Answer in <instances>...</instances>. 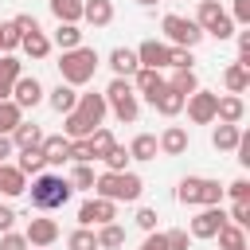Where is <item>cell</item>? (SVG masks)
I'll use <instances>...</instances> for the list:
<instances>
[{
	"label": "cell",
	"mask_w": 250,
	"mask_h": 250,
	"mask_svg": "<svg viewBox=\"0 0 250 250\" xmlns=\"http://www.w3.org/2000/svg\"><path fill=\"white\" fill-rule=\"evenodd\" d=\"M137 4H141V8H152V4H156V0H137Z\"/></svg>",
	"instance_id": "obj_58"
},
{
	"label": "cell",
	"mask_w": 250,
	"mask_h": 250,
	"mask_svg": "<svg viewBox=\"0 0 250 250\" xmlns=\"http://www.w3.org/2000/svg\"><path fill=\"white\" fill-rule=\"evenodd\" d=\"M23 238H27V246H51L59 238V223L55 219H31L27 230H23Z\"/></svg>",
	"instance_id": "obj_11"
},
{
	"label": "cell",
	"mask_w": 250,
	"mask_h": 250,
	"mask_svg": "<svg viewBox=\"0 0 250 250\" xmlns=\"http://www.w3.org/2000/svg\"><path fill=\"white\" fill-rule=\"evenodd\" d=\"M0 191H4L8 199L23 195V191H27V176H23L16 164H0Z\"/></svg>",
	"instance_id": "obj_18"
},
{
	"label": "cell",
	"mask_w": 250,
	"mask_h": 250,
	"mask_svg": "<svg viewBox=\"0 0 250 250\" xmlns=\"http://www.w3.org/2000/svg\"><path fill=\"white\" fill-rule=\"evenodd\" d=\"M4 98H12V86H4V82H0V102H4Z\"/></svg>",
	"instance_id": "obj_57"
},
{
	"label": "cell",
	"mask_w": 250,
	"mask_h": 250,
	"mask_svg": "<svg viewBox=\"0 0 250 250\" xmlns=\"http://www.w3.org/2000/svg\"><path fill=\"white\" fill-rule=\"evenodd\" d=\"M20 47H23V55H31V59H47V55H51V39H47L39 27H35V31H23Z\"/></svg>",
	"instance_id": "obj_27"
},
{
	"label": "cell",
	"mask_w": 250,
	"mask_h": 250,
	"mask_svg": "<svg viewBox=\"0 0 250 250\" xmlns=\"http://www.w3.org/2000/svg\"><path fill=\"white\" fill-rule=\"evenodd\" d=\"M20 39H23V31L8 20V23H0V51H16L20 47Z\"/></svg>",
	"instance_id": "obj_40"
},
{
	"label": "cell",
	"mask_w": 250,
	"mask_h": 250,
	"mask_svg": "<svg viewBox=\"0 0 250 250\" xmlns=\"http://www.w3.org/2000/svg\"><path fill=\"white\" fill-rule=\"evenodd\" d=\"M66 180H70V188H82V191H94V168H90V164H74Z\"/></svg>",
	"instance_id": "obj_38"
},
{
	"label": "cell",
	"mask_w": 250,
	"mask_h": 250,
	"mask_svg": "<svg viewBox=\"0 0 250 250\" xmlns=\"http://www.w3.org/2000/svg\"><path fill=\"white\" fill-rule=\"evenodd\" d=\"M62 117H66V121H62V137H66V141H82V137H90V133L98 129V125H90L78 109H70V113H62Z\"/></svg>",
	"instance_id": "obj_24"
},
{
	"label": "cell",
	"mask_w": 250,
	"mask_h": 250,
	"mask_svg": "<svg viewBox=\"0 0 250 250\" xmlns=\"http://www.w3.org/2000/svg\"><path fill=\"white\" fill-rule=\"evenodd\" d=\"M51 47H59V51L82 47V31H78V23H59V27H55V35H51Z\"/></svg>",
	"instance_id": "obj_29"
},
{
	"label": "cell",
	"mask_w": 250,
	"mask_h": 250,
	"mask_svg": "<svg viewBox=\"0 0 250 250\" xmlns=\"http://www.w3.org/2000/svg\"><path fill=\"white\" fill-rule=\"evenodd\" d=\"M20 121H23V109H20L12 98H4V102H0V133H12Z\"/></svg>",
	"instance_id": "obj_36"
},
{
	"label": "cell",
	"mask_w": 250,
	"mask_h": 250,
	"mask_svg": "<svg viewBox=\"0 0 250 250\" xmlns=\"http://www.w3.org/2000/svg\"><path fill=\"white\" fill-rule=\"evenodd\" d=\"M230 223H238V227H246L250 223V199H234V207H230V215H227Z\"/></svg>",
	"instance_id": "obj_45"
},
{
	"label": "cell",
	"mask_w": 250,
	"mask_h": 250,
	"mask_svg": "<svg viewBox=\"0 0 250 250\" xmlns=\"http://www.w3.org/2000/svg\"><path fill=\"white\" fill-rule=\"evenodd\" d=\"M242 113H246V102H242V94H223V98L215 102V121L238 125V121H242Z\"/></svg>",
	"instance_id": "obj_14"
},
{
	"label": "cell",
	"mask_w": 250,
	"mask_h": 250,
	"mask_svg": "<svg viewBox=\"0 0 250 250\" xmlns=\"http://www.w3.org/2000/svg\"><path fill=\"white\" fill-rule=\"evenodd\" d=\"M137 62H141V66H152V70H160V66H168V43H156V39H145V43L137 47Z\"/></svg>",
	"instance_id": "obj_15"
},
{
	"label": "cell",
	"mask_w": 250,
	"mask_h": 250,
	"mask_svg": "<svg viewBox=\"0 0 250 250\" xmlns=\"http://www.w3.org/2000/svg\"><path fill=\"white\" fill-rule=\"evenodd\" d=\"M66 246H70V250H98V234H94L90 227H78V230L66 238Z\"/></svg>",
	"instance_id": "obj_39"
},
{
	"label": "cell",
	"mask_w": 250,
	"mask_h": 250,
	"mask_svg": "<svg viewBox=\"0 0 250 250\" xmlns=\"http://www.w3.org/2000/svg\"><path fill=\"white\" fill-rule=\"evenodd\" d=\"M39 148H43V160H47V164H62V160H70V141H66L62 133H59V137H43Z\"/></svg>",
	"instance_id": "obj_21"
},
{
	"label": "cell",
	"mask_w": 250,
	"mask_h": 250,
	"mask_svg": "<svg viewBox=\"0 0 250 250\" xmlns=\"http://www.w3.org/2000/svg\"><path fill=\"white\" fill-rule=\"evenodd\" d=\"M215 102H219V94L195 90V94L184 98V109H188V117H191L195 125H211V121H215Z\"/></svg>",
	"instance_id": "obj_8"
},
{
	"label": "cell",
	"mask_w": 250,
	"mask_h": 250,
	"mask_svg": "<svg viewBox=\"0 0 250 250\" xmlns=\"http://www.w3.org/2000/svg\"><path fill=\"white\" fill-rule=\"evenodd\" d=\"M215 203H223V188H219V180H203V188H199V207H215Z\"/></svg>",
	"instance_id": "obj_43"
},
{
	"label": "cell",
	"mask_w": 250,
	"mask_h": 250,
	"mask_svg": "<svg viewBox=\"0 0 250 250\" xmlns=\"http://www.w3.org/2000/svg\"><path fill=\"white\" fill-rule=\"evenodd\" d=\"M113 219H117V203L113 199L94 195V199H86L78 207V227H102V223H113Z\"/></svg>",
	"instance_id": "obj_7"
},
{
	"label": "cell",
	"mask_w": 250,
	"mask_h": 250,
	"mask_svg": "<svg viewBox=\"0 0 250 250\" xmlns=\"http://www.w3.org/2000/svg\"><path fill=\"white\" fill-rule=\"evenodd\" d=\"M156 219H160V215H156L152 207H141V211H137V227H141V230H156Z\"/></svg>",
	"instance_id": "obj_49"
},
{
	"label": "cell",
	"mask_w": 250,
	"mask_h": 250,
	"mask_svg": "<svg viewBox=\"0 0 250 250\" xmlns=\"http://www.w3.org/2000/svg\"><path fill=\"white\" fill-rule=\"evenodd\" d=\"M156 137L152 133H137L133 145H129V160H156Z\"/></svg>",
	"instance_id": "obj_30"
},
{
	"label": "cell",
	"mask_w": 250,
	"mask_h": 250,
	"mask_svg": "<svg viewBox=\"0 0 250 250\" xmlns=\"http://www.w3.org/2000/svg\"><path fill=\"white\" fill-rule=\"evenodd\" d=\"M70 160H74V164H90V160H94L90 148H86V137H82V141H70Z\"/></svg>",
	"instance_id": "obj_48"
},
{
	"label": "cell",
	"mask_w": 250,
	"mask_h": 250,
	"mask_svg": "<svg viewBox=\"0 0 250 250\" xmlns=\"http://www.w3.org/2000/svg\"><path fill=\"white\" fill-rule=\"evenodd\" d=\"M199 188H203V176H184L180 188H176V199L180 203H199Z\"/></svg>",
	"instance_id": "obj_37"
},
{
	"label": "cell",
	"mask_w": 250,
	"mask_h": 250,
	"mask_svg": "<svg viewBox=\"0 0 250 250\" xmlns=\"http://www.w3.org/2000/svg\"><path fill=\"white\" fill-rule=\"evenodd\" d=\"M215 238H219V250H242V246H246V227H238V223L227 219Z\"/></svg>",
	"instance_id": "obj_26"
},
{
	"label": "cell",
	"mask_w": 250,
	"mask_h": 250,
	"mask_svg": "<svg viewBox=\"0 0 250 250\" xmlns=\"http://www.w3.org/2000/svg\"><path fill=\"white\" fill-rule=\"evenodd\" d=\"M156 148H160L164 156H184V152H188V129H180V125H168V129L160 133Z\"/></svg>",
	"instance_id": "obj_16"
},
{
	"label": "cell",
	"mask_w": 250,
	"mask_h": 250,
	"mask_svg": "<svg viewBox=\"0 0 250 250\" xmlns=\"http://www.w3.org/2000/svg\"><path fill=\"white\" fill-rule=\"evenodd\" d=\"M12 223H16V211H12L8 203H0V234H4V230H12Z\"/></svg>",
	"instance_id": "obj_54"
},
{
	"label": "cell",
	"mask_w": 250,
	"mask_h": 250,
	"mask_svg": "<svg viewBox=\"0 0 250 250\" xmlns=\"http://www.w3.org/2000/svg\"><path fill=\"white\" fill-rule=\"evenodd\" d=\"M12 102H16L20 109H35V105L43 102V82H39L35 74H20V78L12 82Z\"/></svg>",
	"instance_id": "obj_10"
},
{
	"label": "cell",
	"mask_w": 250,
	"mask_h": 250,
	"mask_svg": "<svg viewBox=\"0 0 250 250\" xmlns=\"http://www.w3.org/2000/svg\"><path fill=\"white\" fill-rule=\"evenodd\" d=\"M51 16L59 23H78L82 20V0H51Z\"/></svg>",
	"instance_id": "obj_34"
},
{
	"label": "cell",
	"mask_w": 250,
	"mask_h": 250,
	"mask_svg": "<svg viewBox=\"0 0 250 250\" xmlns=\"http://www.w3.org/2000/svg\"><path fill=\"white\" fill-rule=\"evenodd\" d=\"M8 137H12V145H16V148H35V145L43 141V129H39L35 121H20Z\"/></svg>",
	"instance_id": "obj_25"
},
{
	"label": "cell",
	"mask_w": 250,
	"mask_h": 250,
	"mask_svg": "<svg viewBox=\"0 0 250 250\" xmlns=\"http://www.w3.org/2000/svg\"><path fill=\"white\" fill-rule=\"evenodd\" d=\"M141 250H168V242H164V234H160V230H148V238L141 242Z\"/></svg>",
	"instance_id": "obj_53"
},
{
	"label": "cell",
	"mask_w": 250,
	"mask_h": 250,
	"mask_svg": "<svg viewBox=\"0 0 250 250\" xmlns=\"http://www.w3.org/2000/svg\"><path fill=\"white\" fill-rule=\"evenodd\" d=\"M113 145H117V141H113V133H109V129H102V125H98V129L86 137V148H90V156H94V160H102V156H105Z\"/></svg>",
	"instance_id": "obj_31"
},
{
	"label": "cell",
	"mask_w": 250,
	"mask_h": 250,
	"mask_svg": "<svg viewBox=\"0 0 250 250\" xmlns=\"http://www.w3.org/2000/svg\"><path fill=\"white\" fill-rule=\"evenodd\" d=\"M168 86H172L176 94H184V98H188V94H195V90H199V78H195V70L188 66V70H172Z\"/></svg>",
	"instance_id": "obj_35"
},
{
	"label": "cell",
	"mask_w": 250,
	"mask_h": 250,
	"mask_svg": "<svg viewBox=\"0 0 250 250\" xmlns=\"http://www.w3.org/2000/svg\"><path fill=\"white\" fill-rule=\"evenodd\" d=\"M160 86H164V78H160V70H152V66H141V70L133 74V90L145 94V102H152V98L160 94Z\"/></svg>",
	"instance_id": "obj_17"
},
{
	"label": "cell",
	"mask_w": 250,
	"mask_h": 250,
	"mask_svg": "<svg viewBox=\"0 0 250 250\" xmlns=\"http://www.w3.org/2000/svg\"><path fill=\"white\" fill-rule=\"evenodd\" d=\"M43 164H47V160H43V148H39V145H35V148H20L16 168H20L23 176H39V172H43Z\"/></svg>",
	"instance_id": "obj_32"
},
{
	"label": "cell",
	"mask_w": 250,
	"mask_h": 250,
	"mask_svg": "<svg viewBox=\"0 0 250 250\" xmlns=\"http://www.w3.org/2000/svg\"><path fill=\"white\" fill-rule=\"evenodd\" d=\"M164 242H168V250H188V242H191V234L176 227V230H168V234H164Z\"/></svg>",
	"instance_id": "obj_46"
},
{
	"label": "cell",
	"mask_w": 250,
	"mask_h": 250,
	"mask_svg": "<svg viewBox=\"0 0 250 250\" xmlns=\"http://www.w3.org/2000/svg\"><path fill=\"white\" fill-rule=\"evenodd\" d=\"M47 102H51V109H55V113H70V109L78 105V90H74V86H66V82H59V86L47 94Z\"/></svg>",
	"instance_id": "obj_23"
},
{
	"label": "cell",
	"mask_w": 250,
	"mask_h": 250,
	"mask_svg": "<svg viewBox=\"0 0 250 250\" xmlns=\"http://www.w3.org/2000/svg\"><path fill=\"white\" fill-rule=\"evenodd\" d=\"M109 66H113V78H133V74L141 70L133 47H113V51H109Z\"/></svg>",
	"instance_id": "obj_12"
},
{
	"label": "cell",
	"mask_w": 250,
	"mask_h": 250,
	"mask_svg": "<svg viewBox=\"0 0 250 250\" xmlns=\"http://www.w3.org/2000/svg\"><path fill=\"white\" fill-rule=\"evenodd\" d=\"M195 23L203 27V35H215V39H230L234 35V20H230V12L219 8V0H199Z\"/></svg>",
	"instance_id": "obj_5"
},
{
	"label": "cell",
	"mask_w": 250,
	"mask_h": 250,
	"mask_svg": "<svg viewBox=\"0 0 250 250\" xmlns=\"http://www.w3.org/2000/svg\"><path fill=\"white\" fill-rule=\"evenodd\" d=\"M238 141H242V129H238V125H227V121H219V129L211 133V145H215L219 152H234Z\"/></svg>",
	"instance_id": "obj_28"
},
{
	"label": "cell",
	"mask_w": 250,
	"mask_h": 250,
	"mask_svg": "<svg viewBox=\"0 0 250 250\" xmlns=\"http://www.w3.org/2000/svg\"><path fill=\"white\" fill-rule=\"evenodd\" d=\"M230 20H234V23H250V0H234Z\"/></svg>",
	"instance_id": "obj_52"
},
{
	"label": "cell",
	"mask_w": 250,
	"mask_h": 250,
	"mask_svg": "<svg viewBox=\"0 0 250 250\" xmlns=\"http://www.w3.org/2000/svg\"><path fill=\"white\" fill-rule=\"evenodd\" d=\"M148 105H152L156 113H164V117H176V113L184 109V94H176V90H172V86L164 82V86H160V94H156V98H152Z\"/></svg>",
	"instance_id": "obj_20"
},
{
	"label": "cell",
	"mask_w": 250,
	"mask_h": 250,
	"mask_svg": "<svg viewBox=\"0 0 250 250\" xmlns=\"http://www.w3.org/2000/svg\"><path fill=\"white\" fill-rule=\"evenodd\" d=\"M160 27H164V35H168L172 47H195L203 39V27L195 20H184V16H164Z\"/></svg>",
	"instance_id": "obj_6"
},
{
	"label": "cell",
	"mask_w": 250,
	"mask_h": 250,
	"mask_svg": "<svg viewBox=\"0 0 250 250\" xmlns=\"http://www.w3.org/2000/svg\"><path fill=\"white\" fill-rule=\"evenodd\" d=\"M223 223H227V211H223V203H215V207H203V211L191 219L188 234H191V238H215Z\"/></svg>",
	"instance_id": "obj_9"
},
{
	"label": "cell",
	"mask_w": 250,
	"mask_h": 250,
	"mask_svg": "<svg viewBox=\"0 0 250 250\" xmlns=\"http://www.w3.org/2000/svg\"><path fill=\"white\" fill-rule=\"evenodd\" d=\"M0 250H27V238L16 234V230H4L0 234Z\"/></svg>",
	"instance_id": "obj_47"
},
{
	"label": "cell",
	"mask_w": 250,
	"mask_h": 250,
	"mask_svg": "<svg viewBox=\"0 0 250 250\" xmlns=\"http://www.w3.org/2000/svg\"><path fill=\"white\" fill-rule=\"evenodd\" d=\"M223 86H227V94H246V86H250V66L230 62V66L223 70Z\"/></svg>",
	"instance_id": "obj_22"
},
{
	"label": "cell",
	"mask_w": 250,
	"mask_h": 250,
	"mask_svg": "<svg viewBox=\"0 0 250 250\" xmlns=\"http://www.w3.org/2000/svg\"><path fill=\"white\" fill-rule=\"evenodd\" d=\"M223 191H230V199H250V180H234V184L223 188Z\"/></svg>",
	"instance_id": "obj_51"
},
{
	"label": "cell",
	"mask_w": 250,
	"mask_h": 250,
	"mask_svg": "<svg viewBox=\"0 0 250 250\" xmlns=\"http://www.w3.org/2000/svg\"><path fill=\"white\" fill-rule=\"evenodd\" d=\"M105 172H125V164H129V148H121V145H113L105 156Z\"/></svg>",
	"instance_id": "obj_42"
},
{
	"label": "cell",
	"mask_w": 250,
	"mask_h": 250,
	"mask_svg": "<svg viewBox=\"0 0 250 250\" xmlns=\"http://www.w3.org/2000/svg\"><path fill=\"white\" fill-rule=\"evenodd\" d=\"M20 74H23V70H20V59H16V55H4V59H0V82L12 86Z\"/></svg>",
	"instance_id": "obj_44"
},
{
	"label": "cell",
	"mask_w": 250,
	"mask_h": 250,
	"mask_svg": "<svg viewBox=\"0 0 250 250\" xmlns=\"http://www.w3.org/2000/svg\"><path fill=\"white\" fill-rule=\"evenodd\" d=\"M238 62L250 66V31H238Z\"/></svg>",
	"instance_id": "obj_50"
},
{
	"label": "cell",
	"mask_w": 250,
	"mask_h": 250,
	"mask_svg": "<svg viewBox=\"0 0 250 250\" xmlns=\"http://www.w3.org/2000/svg\"><path fill=\"white\" fill-rule=\"evenodd\" d=\"M90 125H102L105 121V113H109V105H105V94H78V105H74Z\"/></svg>",
	"instance_id": "obj_13"
},
{
	"label": "cell",
	"mask_w": 250,
	"mask_h": 250,
	"mask_svg": "<svg viewBox=\"0 0 250 250\" xmlns=\"http://www.w3.org/2000/svg\"><path fill=\"white\" fill-rule=\"evenodd\" d=\"M82 20L94 27H109L113 23V4L109 0H82Z\"/></svg>",
	"instance_id": "obj_19"
},
{
	"label": "cell",
	"mask_w": 250,
	"mask_h": 250,
	"mask_svg": "<svg viewBox=\"0 0 250 250\" xmlns=\"http://www.w3.org/2000/svg\"><path fill=\"white\" fill-rule=\"evenodd\" d=\"M242 250H246V246H242Z\"/></svg>",
	"instance_id": "obj_60"
},
{
	"label": "cell",
	"mask_w": 250,
	"mask_h": 250,
	"mask_svg": "<svg viewBox=\"0 0 250 250\" xmlns=\"http://www.w3.org/2000/svg\"><path fill=\"white\" fill-rule=\"evenodd\" d=\"M27 195H31V207H39V211H59V207H66V203H70L74 188H70V180H66V176L39 172V176L31 180Z\"/></svg>",
	"instance_id": "obj_1"
},
{
	"label": "cell",
	"mask_w": 250,
	"mask_h": 250,
	"mask_svg": "<svg viewBox=\"0 0 250 250\" xmlns=\"http://www.w3.org/2000/svg\"><path fill=\"white\" fill-rule=\"evenodd\" d=\"M12 23H16L20 31H35V27H39V23H35V16H16Z\"/></svg>",
	"instance_id": "obj_55"
},
{
	"label": "cell",
	"mask_w": 250,
	"mask_h": 250,
	"mask_svg": "<svg viewBox=\"0 0 250 250\" xmlns=\"http://www.w3.org/2000/svg\"><path fill=\"white\" fill-rule=\"evenodd\" d=\"M94 70H98V51L94 47H70L59 59V74H62L66 86H86L94 78Z\"/></svg>",
	"instance_id": "obj_3"
},
{
	"label": "cell",
	"mask_w": 250,
	"mask_h": 250,
	"mask_svg": "<svg viewBox=\"0 0 250 250\" xmlns=\"http://www.w3.org/2000/svg\"><path fill=\"white\" fill-rule=\"evenodd\" d=\"M117 246H125V227L102 223L98 227V250H117Z\"/></svg>",
	"instance_id": "obj_33"
},
{
	"label": "cell",
	"mask_w": 250,
	"mask_h": 250,
	"mask_svg": "<svg viewBox=\"0 0 250 250\" xmlns=\"http://www.w3.org/2000/svg\"><path fill=\"white\" fill-rule=\"evenodd\" d=\"M191 62H195V59H191V47H172V43H168V66H172V70H188Z\"/></svg>",
	"instance_id": "obj_41"
},
{
	"label": "cell",
	"mask_w": 250,
	"mask_h": 250,
	"mask_svg": "<svg viewBox=\"0 0 250 250\" xmlns=\"http://www.w3.org/2000/svg\"><path fill=\"white\" fill-rule=\"evenodd\" d=\"M94 191L102 199H113V203H133V199H141L145 180L129 168L125 172H102V176H94Z\"/></svg>",
	"instance_id": "obj_2"
},
{
	"label": "cell",
	"mask_w": 250,
	"mask_h": 250,
	"mask_svg": "<svg viewBox=\"0 0 250 250\" xmlns=\"http://www.w3.org/2000/svg\"><path fill=\"white\" fill-rule=\"evenodd\" d=\"M105 105L113 109L117 121H137V113H141V102H137V90L129 78H113L105 86Z\"/></svg>",
	"instance_id": "obj_4"
},
{
	"label": "cell",
	"mask_w": 250,
	"mask_h": 250,
	"mask_svg": "<svg viewBox=\"0 0 250 250\" xmlns=\"http://www.w3.org/2000/svg\"><path fill=\"white\" fill-rule=\"evenodd\" d=\"M12 148H16V145H12V137H8V133H0V164H4V156H12Z\"/></svg>",
	"instance_id": "obj_56"
},
{
	"label": "cell",
	"mask_w": 250,
	"mask_h": 250,
	"mask_svg": "<svg viewBox=\"0 0 250 250\" xmlns=\"http://www.w3.org/2000/svg\"><path fill=\"white\" fill-rule=\"evenodd\" d=\"M31 250H47V246H31Z\"/></svg>",
	"instance_id": "obj_59"
}]
</instances>
